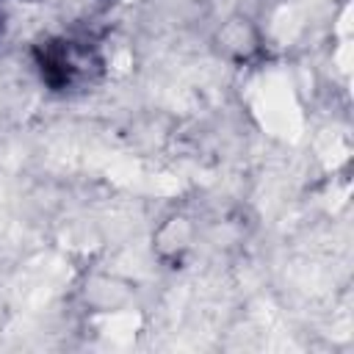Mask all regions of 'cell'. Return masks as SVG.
<instances>
[{
    "label": "cell",
    "instance_id": "cell-2",
    "mask_svg": "<svg viewBox=\"0 0 354 354\" xmlns=\"http://www.w3.org/2000/svg\"><path fill=\"white\" fill-rule=\"evenodd\" d=\"M194 235H196L194 221L188 216H183V213H171L169 218H163L158 224V230L152 235V249L163 260H180L191 249Z\"/></svg>",
    "mask_w": 354,
    "mask_h": 354
},
{
    "label": "cell",
    "instance_id": "cell-3",
    "mask_svg": "<svg viewBox=\"0 0 354 354\" xmlns=\"http://www.w3.org/2000/svg\"><path fill=\"white\" fill-rule=\"evenodd\" d=\"M83 301L97 313H111L130 299V285L113 274H91L83 282Z\"/></svg>",
    "mask_w": 354,
    "mask_h": 354
},
{
    "label": "cell",
    "instance_id": "cell-1",
    "mask_svg": "<svg viewBox=\"0 0 354 354\" xmlns=\"http://www.w3.org/2000/svg\"><path fill=\"white\" fill-rule=\"evenodd\" d=\"M213 44L230 61H252L260 53V28L246 14H230L216 28Z\"/></svg>",
    "mask_w": 354,
    "mask_h": 354
}]
</instances>
